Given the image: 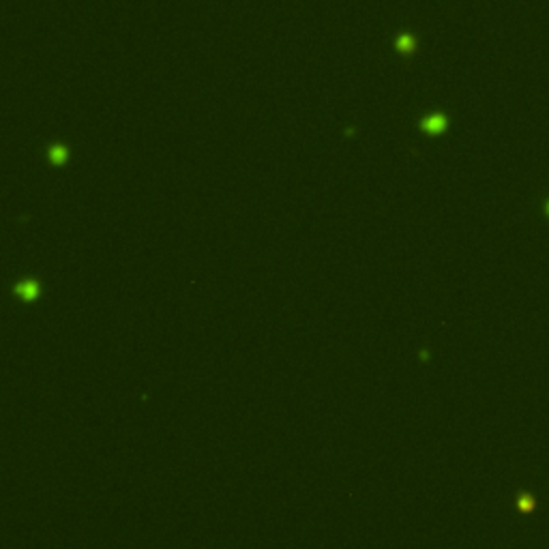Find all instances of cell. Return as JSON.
<instances>
[{"label": "cell", "instance_id": "5b68a950", "mask_svg": "<svg viewBox=\"0 0 549 549\" xmlns=\"http://www.w3.org/2000/svg\"><path fill=\"white\" fill-rule=\"evenodd\" d=\"M65 148L62 146H56V148H52V159L56 161V163H60V161H65Z\"/></svg>", "mask_w": 549, "mask_h": 549}, {"label": "cell", "instance_id": "277c9868", "mask_svg": "<svg viewBox=\"0 0 549 549\" xmlns=\"http://www.w3.org/2000/svg\"><path fill=\"white\" fill-rule=\"evenodd\" d=\"M412 47H414V41H412L408 34H403V37L399 39V49H401V52H410Z\"/></svg>", "mask_w": 549, "mask_h": 549}, {"label": "cell", "instance_id": "3957f363", "mask_svg": "<svg viewBox=\"0 0 549 549\" xmlns=\"http://www.w3.org/2000/svg\"><path fill=\"white\" fill-rule=\"evenodd\" d=\"M19 294H24V296H28V298H32L34 294H37V286H34L32 281H30V283H24V286L19 288Z\"/></svg>", "mask_w": 549, "mask_h": 549}, {"label": "cell", "instance_id": "8992f818", "mask_svg": "<svg viewBox=\"0 0 549 549\" xmlns=\"http://www.w3.org/2000/svg\"><path fill=\"white\" fill-rule=\"evenodd\" d=\"M547 212H549V204H547Z\"/></svg>", "mask_w": 549, "mask_h": 549}, {"label": "cell", "instance_id": "6da1fadb", "mask_svg": "<svg viewBox=\"0 0 549 549\" xmlns=\"http://www.w3.org/2000/svg\"><path fill=\"white\" fill-rule=\"evenodd\" d=\"M423 127H425L427 131H431V133H440V131L446 127V118H444V116H440V114H438V116L427 118L425 123H423Z\"/></svg>", "mask_w": 549, "mask_h": 549}, {"label": "cell", "instance_id": "7a4b0ae2", "mask_svg": "<svg viewBox=\"0 0 549 549\" xmlns=\"http://www.w3.org/2000/svg\"><path fill=\"white\" fill-rule=\"evenodd\" d=\"M534 506H537V500L530 496V494H519L517 498V509L524 513V515H528V513H532L534 511Z\"/></svg>", "mask_w": 549, "mask_h": 549}]
</instances>
